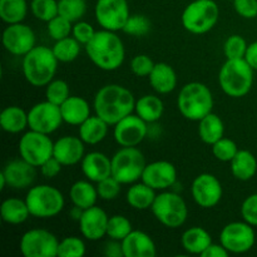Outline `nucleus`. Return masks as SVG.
Listing matches in <instances>:
<instances>
[{
    "mask_svg": "<svg viewBox=\"0 0 257 257\" xmlns=\"http://www.w3.org/2000/svg\"><path fill=\"white\" fill-rule=\"evenodd\" d=\"M85 243L82 238L69 236L59 241L58 256L59 257H83L85 255Z\"/></svg>",
    "mask_w": 257,
    "mask_h": 257,
    "instance_id": "nucleus-41",
    "label": "nucleus"
},
{
    "mask_svg": "<svg viewBox=\"0 0 257 257\" xmlns=\"http://www.w3.org/2000/svg\"><path fill=\"white\" fill-rule=\"evenodd\" d=\"M47 29L48 34L57 42V40L70 37L73 30V23L58 14L57 17L47 23Z\"/></svg>",
    "mask_w": 257,
    "mask_h": 257,
    "instance_id": "nucleus-45",
    "label": "nucleus"
},
{
    "mask_svg": "<svg viewBox=\"0 0 257 257\" xmlns=\"http://www.w3.org/2000/svg\"><path fill=\"white\" fill-rule=\"evenodd\" d=\"M230 255L227 250L221 243H211L201 256L202 257H227Z\"/></svg>",
    "mask_w": 257,
    "mask_h": 257,
    "instance_id": "nucleus-52",
    "label": "nucleus"
},
{
    "mask_svg": "<svg viewBox=\"0 0 257 257\" xmlns=\"http://www.w3.org/2000/svg\"><path fill=\"white\" fill-rule=\"evenodd\" d=\"M5 186H8L7 183V180H5L4 175H3L2 172H0V190H4Z\"/></svg>",
    "mask_w": 257,
    "mask_h": 257,
    "instance_id": "nucleus-55",
    "label": "nucleus"
},
{
    "mask_svg": "<svg viewBox=\"0 0 257 257\" xmlns=\"http://www.w3.org/2000/svg\"><path fill=\"white\" fill-rule=\"evenodd\" d=\"M2 220L8 225H22L30 217V211L27 201L20 198H7L0 206Z\"/></svg>",
    "mask_w": 257,
    "mask_h": 257,
    "instance_id": "nucleus-27",
    "label": "nucleus"
},
{
    "mask_svg": "<svg viewBox=\"0 0 257 257\" xmlns=\"http://www.w3.org/2000/svg\"><path fill=\"white\" fill-rule=\"evenodd\" d=\"M82 172L87 180L98 183L112 176V158L102 152H90L83 157Z\"/></svg>",
    "mask_w": 257,
    "mask_h": 257,
    "instance_id": "nucleus-22",
    "label": "nucleus"
},
{
    "mask_svg": "<svg viewBox=\"0 0 257 257\" xmlns=\"http://www.w3.org/2000/svg\"><path fill=\"white\" fill-rule=\"evenodd\" d=\"M35 166L30 165L25 160L10 161L2 173L4 175L5 180L9 187L15 188V190H24V188L30 187L37 177V171Z\"/></svg>",
    "mask_w": 257,
    "mask_h": 257,
    "instance_id": "nucleus-20",
    "label": "nucleus"
},
{
    "mask_svg": "<svg viewBox=\"0 0 257 257\" xmlns=\"http://www.w3.org/2000/svg\"><path fill=\"white\" fill-rule=\"evenodd\" d=\"M120 242L124 257H155L157 255L155 241L143 231L132 230V232Z\"/></svg>",
    "mask_w": 257,
    "mask_h": 257,
    "instance_id": "nucleus-23",
    "label": "nucleus"
},
{
    "mask_svg": "<svg viewBox=\"0 0 257 257\" xmlns=\"http://www.w3.org/2000/svg\"><path fill=\"white\" fill-rule=\"evenodd\" d=\"M165 104L157 95L146 94L136 100V114L140 115L145 122L155 123L160 120L163 115Z\"/></svg>",
    "mask_w": 257,
    "mask_h": 257,
    "instance_id": "nucleus-33",
    "label": "nucleus"
},
{
    "mask_svg": "<svg viewBox=\"0 0 257 257\" xmlns=\"http://www.w3.org/2000/svg\"><path fill=\"white\" fill-rule=\"evenodd\" d=\"M70 97L69 85L63 79H53L45 88V99L54 103L57 105H62L68 98Z\"/></svg>",
    "mask_w": 257,
    "mask_h": 257,
    "instance_id": "nucleus-40",
    "label": "nucleus"
},
{
    "mask_svg": "<svg viewBox=\"0 0 257 257\" xmlns=\"http://www.w3.org/2000/svg\"><path fill=\"white\" fill-rule=\"evenodd\" d=\"M243 59L250 64V67L253 70H257V42H253L247 45V50H246Z\"/></svg>",
    "mask_w": 257,
    "mask_h": 257,
    "instance_id": "nucleus-54",
    "label": "nucleus"
},
{
    "mask_svg": "<svg viewBox=\"0 0 257 257\" xmlns=\"http://www.w3.org/2000/svg\"><path fill=\"white\" fill-rule=\"evenodd\" d=\"M29 128L37 132L52 135L60 127L63 120L59 105L45 99L44 102L37 103L28 112Z\"/></svg>",
    "mask_w": 257,
    "mask_h": 257,
    "instance_id": "nucleus-14",
    "label": "nucleus"
},
{
    "mask_svg": "<svg viewBox=\"0 0 257 257\" xmlns=\"http://www.w3.org/2000/svg\"><path fill=\"white\" fill-rule=\"evenodd\" d=\"M58 63L52 48L35 45L23 57V74L33 87H47L54 79Z\"/></svg>",
    "mask_w": 257,
    "mask_h": 257,
    "instance_id": "nucleus-3",
    "label": "nucleus"
},
{
    "mask_svg": "<svg viewBox=\"0 0 257 257\" xmlns=\"http://www.w3.org/2000/svg\"><path fill=\"white\" fill-rule=\"evenodd\" d=\"M0 127L4 132L10 135H18L23 132L25 128L29 127L28 113L18 105H9L4 108L0 113Z\"/></svg>",
    "mask_w": 257,
    "mask_h": 257,
    "instance_id": "nucleus-31",
    "label": "nucleus"
},
{
    "mask_svg": "<svg viewBox=\"0 0 257 257\" xmlns=\"http://www.w3.org/2000/svg\"><path fill=\"white\" fill-rule=\"evenodd\" d=\"M211 148H212V153L216 160L221 161V162H231L236 153L238 152L237 145L232 140L225 137L213 143Z\"/></svg>",
    "mask_w": 257,
    "mask_h": 257,
    "instance_id": "nucleus-44",
    "label": "nucleus"
},
{
    "mask_svg": "<svg viewBox=\"0 0 257 257\" xmlns=\"http://www.w3.org/2000/svg\"><path fill=\"white\" fill-rule=\"evenodd\" d=\"M181 243L186 252L191 255H202L203 251L212 243L210 232L200 226L187 228L181 237Z\"/></svg>",
    "mask_w": 257,
    "mask_h": 257,
    "instance_id": "nucleus-26",
    "label": "nucleus"
},
{
    "mask_svg": "<svg viewBox=\"0 0 257 257\" xmlns=\"http://www.w3.org/2000/svg\"><path fill=\"white\" fill-rule=\"evenodd\" d=\"M132 223L125 216L114 215L110 216L108 220L107 236L110 240L123 241L132 232Z\"/></svg>",
    "mask_w": 257,
    "mask_h": 257,
    "instance_id": "nucleus-38",
    "label": "nucleus"
},
{
    "mask_svg": "<svg viewBox=\"0 0 257 257\" xmlns=\"http://www.w3.org/2000/svg\"><path fill=\"white\" fill-rule=\"evenodd\" d=\"M156 190L146 185L145 182L132 183L127 191L125 200L132 208L138 211H145L152 207L156 200Z\"/></svg>",
    "mask_w": 257,
    "mask_h": 257,
    "instance_id": "nucleus-32",
    "label": "nucleus"
},
{
    "mask_svg": "<svg viewBox=\"0 0 257 257\" xmlns=\"http://www.w3.org/2000/svg\"><path fill=\"white\" fill-rule=\"evenodd\" d=\"M146 165L145 156L137 147H122L112 157V176L122 185H132L141 180Z\"/></svg>",
    "mask_w": 257,
    "mask_h": 257,
    "instance_id": "nucleus-9",
    "label": "nucleus"
},
{
    "mask_svg": "<svg viewBox=\"0 0 257 257\" xmlns=\"http://www.w3.org/2000/svg\"><path fill=\"white\" fill-rule=\"evenodd\" d=\"M69 197L73 206L79 207L80 210L95 206L97 198L99 197L97 192V186L93 185L92 181H77L73 183L69 190Z\"/></svg>",
    "mask_w": 257,
    "mask_h": 257,
    "instance_id": "nucleus-28",
    "label": "nucleus"
},
{
    "mask_svg": "<svg viewBox=\"0 0 257 257\" xmlns=\"http://www.w3.org/2000/svg\"><path fill=\"white\" fill-rule=\"evenodd\" d=\"M108 220L109 216L98 206H92L87 210H83L82 216L78 221L80 233L89 241H99L100 238L107 236Z\"/></svg>",
    "mask_w": 257,
    "mask_h": 257,
    "instance_id": "nucleus-19",
    "label": "nucleus"
},
{
    "mask_svg": "<svg viewBox=\"0 0 257 257\" xmlns=\"http://www.w3.org/2000/svg\"><path fill=\"white\" fill-rule=\"evenodd\" d=\"M218 84L226 95L242 98L253 84V69L245 59H227L218 73Z\"/></svg>",
    "mask_w": 257,
    "mask_h": 257,
    "instance_id": "nucleus-5",
    "label": "nucleus"
},
{
    "mask_svg": "<svg viewBox=\"0 0 257 257\" xmlns=\"http://www.w3.org/2000/svg\"><path fill=\"white\" fill-rule=\"evenodd\" d=\"M84 145L80 137L64 136L54 142L53 157L57 158L63 166H74L82 162L84 157Z\"/></svg>",
    "mask_w": 257,
    "mask_h": 257,
    "instance_id": "nucleus-21",
    "label": "nucleus"
},
{
    "mask_svg": "<svg viewBox=\"0 0 257 257\" xmlns=\"http://www.w3.org/2000/svg\"><path fill=\"white\" fill-rule=\"evenodd\" d=\"M27 14V0H0V18L5 24L23 23Z\"/></svg>",
    "mask_w": 257,
    "mask_h": 257,
    "instance_id": "nucleus-35",
    "label": "nucleus"
},
{
    "mask_svg": "<svg viewBox=\"0 0 257 257\" xmlns=\"http://www.w3.org/2000/svg\"><path fill=\"white\" fill-rule=\"evenodd\" d=\"M156 63L148 55H136L131 62V70L137 77H148L155 68Z\"/></svg>",
    "mask_w": 257,
    "mask_h": 257,
    "instance_id": "nucleus-47",
    "label": "nucleus"
},
{
    "mask_svg": "<svg viewBox=\"0 0 257 257\" xmlns=\"http://www.w3.org/2000/svg\"><path fill=\"white\" fill-rule=\"evenodd\" d=\"M63 120L70 125L79 127L90 115V105L84 98L78 95H70L62 105H60Z\"/></svg>",
    "mask_w": 257,
    "mask_h": 257,
    "instance_id": "nucleus-25",
    "label": "nucleus"
},
{
    "mask_svg": "<svg viewBox=\"0 0 257 257\" xmlns=\"http://www.w3.org/2000/svg\"><path fill=\"white\" fill-rule=\"evenodd\" d=\"M256 233L253 226L246 221L230 222L220 233V243L230 253H245L253 247Z\"/></svg>",
    "mask_w": 257,
    "mask_h": 257,
    "instance_id": "nucleus-12",
    "label": "nucleus"
},
{
    "mask_svg": "<svg viewBox=\"0 0 257 257\" xmlns=\"http://www.w3.org/2000/svg\"><path fill=\"white\" fill-rule=\"evenodd\" d=\"M193 201L202 208H212L222 200L223 190L220 180L211 173H201L191 186Z\"/></svg>",
    "mask_w": 257,
    "mask_h": 257,
    "instance_id": "nucleus-15",
    "label": "nucleus"
},
{
    "mask_svg": "<svg viewBox=\"0 0 257 257\" xmlns=\"http://www.w3.org/2000/svg\"><path fill=\"white\" fill-rule=\"evenodd\" d=\"M108 124L105 120L95 115H90L79 125V137L85 145L94 146L102 142L108 135Z\"/></svg>",
    "mask_w": 257,
    "mask_h": 257,
    "instance_id": "nucleus-30",
    "label": "nucleus"
},
{
    "mask_svg": "<svg viewBox=\"0 0 257 257\" xmlns=\"http://www.w3.org/2000/svg\"><path fill=\"white\" fill-rule=\"evenodd\" d=\"M177 108L186 119L200 122L212 112L213 97L210 88L200 82L185 84L177 97Z\"/></svg>",
    "mask_w": 257,
    "mask_h": 257,
    "instance_id": "nucleus-4",
    "label": "nucleus"
},
{
    "mask_svg": "<svg viewBox=\"0 0 257 257\" xmlns=\"http://www.w3.org/2000/svg\"><path fill=\"white\" fill-rule=\"evenodd\" d=\"M247 43L245 38L238 34H233L226 39L223 44V53L226 59H242L247 50Z\"/></svg>",
    "mask_w": 257,
    "mask_h": 257,
    "instance_id": "nucleus-43",
    "label": "nucleus"
},
{
    "mask_svg": "<svg viewBox=\"0 0 257 257\" xmlns=\"http://www.w3.org/2000/svg\"><path fill=\"white\" fill-rule=\"evenodd\" d=\"M54 142L49 135L30 130L24 133L19 141L20 158L29 162L35 167H40L50 157H53Z\"/></svg>",
    "mask_w": 257,
    "mask_h": 257,
    "instance_id": "nucleus-10",
    "label": "nucleus"
},
{
    "mask_svg": "<svg viewBox=\"0 0 257 257\" xmlns=\"http://www.w3.org/2000/svg\"><path fill=\"white\" fill-rule=\"evenodd\" d=\"M104 253L109 257H124V255H123L122 242L120 241L110 240L109 242L105 243Z\"/></svg>",
    "mask_w": 257,
    "mask_h": 257,
    "instance_id": "nucleus-53",
    "label": "nucleus"
},
{
    "mask_svg": "<svg viewBox=\"0 0 257 257\" xmlns=\"http://www.w3.org/2000/svg\"><path fill=\"white\" fill-rule=\"evenodd\" d=\"M231 173L238 181H250L257 172V160L247 150H238L233 160L230 162Z\"/></svg>",
    "mask_w": 257,
    "mask_h": 257,
    "instance_id": "nucleus-29",
    "label": "nucleus"
},
{
    "mask_svg": "<svg viewBox=\"0 0 257 257\" xmlns=\"http://www.w3.org/2000/svg\"><path fill=\"white\" fill-rule=\"evenodd\" d=\"M94 15L102 29L119 32L131 15L130 5L127 0H97Z\"/></svg>",
    "mask_w": 257,
    "mask_h": 257,
    "instance_id": "nucleus-13",
    "label": "nucleus"
},
{
    "mask_svg": "<svg viewBox=\"0 0 257 257\" xmlns=\"http://www.w3.org/2000/svg\"><path fill=\"white\" fill-rule=\"evenodd\" d=\"M87 0H58V14L73 24L79 22L87 12Z\"/></svg>",
    "mask_w": 257,
    "mask_h": 257,
    "instance_id": "nucleus-37",
    "label": "nucleus"
},
{
    "mask_svg": "<svg viewBox=\"0 0 257 257\" xmlns=\"http://www.w3.org/2000/svg\"><path fill=\"white\" fill-rule=\"evenodd\" d=\"M148 78H150L151 87L158 94H168L177 87V74L167 63H156Z\"/></svg>",
    "mask_w": 257,
    "mask_h": 257,
    "instance_id": "nucleus-24",
    "label": "nucleus"
},
{
    "mask_svg": "<svg viewBox=\"0 0 257 257\" xmlns=\"http://www.w3.org/2000/svg\"><path fill=\"white\" fill-rule=\"evenodd\" d=\"M147 122L132 113L115 123L113 137L120 147H137L147 137Z\"/></svg>",
    "mask_w": 257,
    "mask_h": 257,
    "instance_id": "nucleus-17",
    "label": "nucleus"
},
{
    "mask_svg": "<svg viewBox=\"0 0 257 257\" xmlns=\"http://www.w3.org/2000/svg\"><path fill=\"white\" fill-rule=\"evenodd\" d=\"M80 43L74 37L57 40L52 47L53 53L60 63L74 62L80 54Z\"/></svg>",
    "mask_w": 257,
    "mask_h": 257,
    "instance_id": "nucleus-36",
    "label": "nucleus"
},
{
    "mask_svg": "<svg viewBox=\"0 0 257 257\" xmlns=\"http://www.w3.org/2000/svg\"><path fill=\"white\" fill-rule=\"evenodd\" d=\"M30 10L38 20L48 23L58 15V0H32Z\"/></svg>",
    "mask_w": 257,
    "mask_h": 257,
    "instance_id": "nucleus-39",
    "label": "nucleus"
},
{
    "mask_svg": "<svg viewBox=\"0 0 257 257\" xmlns=\"http://www.w3.org/2000/svg\"><path fill=\"white\" fill-rule=\"evenodd\" d=\"M223 133H225V124L215 113L211 112L198 122V136L206 145L212 146L223 137Z\"/></svg>",
    "mask_w": 257,
    "mask_h": 257,
    "instance_id": "nucleus-34",
    "label": "nucleus"
},
{
    "mask_svg": "<svg viewBox=\"0 0 257 257\" xmlns=\"http://www.w3.org/2000/svg\"><path fill=\"white\" fill-rule=\"evenodd\" d=\"M63 165L57 160L55 157H50L49 160L45 161L42 166H40V173L44 176L45 178H55L62 171Z\"/></svg>",
    "mask_w": 257,
    "mask_h": 257,
    "instance_id": "nucleus-51",
    "label": "nucleus"
},
{
    "mask_svg": "<svg viewBox=\"0 0 257 257\" xmlns=\"http://www.w3.org/2000/svg\"><path fill=\"white\" fill-rule=\"evenodd\" d=\"M241 216L243 221L252 226H257V193H252L241 205Z\"/></svg>",
    "mask_w": 257,
    "mask_h": 257,
    "instance_id": "nucleus-48",
    "label": "nucleus"
},
{
    "mask_svg": "<svg viewBox=\"0 0 257 257\" xmlns=\"http://www.w3.org/2000/svg\"><path fill=\"white\" fill-rule=\"evenodd\" d=\"M84 48L90 62L105 72L118 69L124 62V44L117 32L105 29L95 32L94 37Z\"/></svg>",
    "mask_w": 257,
    "mask_h": 257,
    "instance_id": "nucleus-2",
    "label": "nucleus"
},
{
    "mask_svg": "<svg viewBox=\"0 0 257 257\" xmlns=\"http://www.w3.org/2000/svg\"><path fill=\"white\" fill-rule=\"evenodd\" d=\"M151 211L158 222L170 228L181 227L188 217L186 201L178 193L170 191H163L156 196Z\"/></svg>",
    "mask_w": 257,
    "mask_h": 257,
    "instance_id": "nucleus-8",
    "label": "nucleus"
},
{
    "mask_svg": "<svg viewBox=\"0 0 257 257\" xmlns=\"http://www.w3.org/2000/svg\"><path fill=\"white\" fill-rule=\"evenodd\" d=\"M151 30V20L146 15H130L122 32L132 37H145Z\"/></svg>",
    "mask_w": 257,
    "mask_h": 257,
    "instance_id": "nucleus-42",
    "label": "nucleus"
},
{
    "mask_svg": "<svg viewBox=\"0 0 257 257\" xmlns=\"http://www.w3.org/2000/svg\"><path fill=\"white\" fill-rule=\"evenodd\" d=\"M3 45L10 54L24 57L35 47V33L29 25L9 24L3 32Z\"/></svg>",
    "mask_w": 257,
    "mask_h": 257,
    "instance_id": "nucleus-16",
    "label": "nucleus"
},
{
    "mask_svg": "<svg viewBox=\"0 0 257 257\" xmlns=\"http://www.w3.org/2000/svg\"><path fill=\"white\" fill-rule=\"evenodd\" d=\"M220 18V8L215 0H193L181 17L183 28L192 34H206L215 28Z\"/></svg>",
    "mask_w": 257,
    "mask_h": 257,
    "instance_id": "nucleus-6",
    "label": "nucleus"
},
{
    "mask_svg": "<svg viewBox=\"0 0 257 257\" xmlns=\"http://www.w3.org/2000/svg\"><path fill=\"white\" fill-rule=\"evenodd\" d=\"M94 34H95L94 28H93L89 23L79 20V22L73 24L72 37H74L82 45L88 44V43L92 40V38L94 37Z\"/></svg>",
    "mask_w": 257,
    "mask_h": 257,
    "instance_id": "nucleus-49",
    "label": "nucleus"
},
{
    "mask_svg": "<svg viewBox=\"0 0 257 257\" xmlns=\"http://www.w3.org/2000/svg\"><path fill=\"white\" fill-rule=\"evenodd\" d=\"M227 2H232V0H227Z\"/></svg>",
    "mask_w": 257,
    "mask_h": 257,
    "instance_id": "nucleus-56",
    "label": "nucleus"
},
{
    "mask_svg": "<svg viewBox=\"0 0 257 257\" xmlns=\"http://www.w3.org/2000/svg\"><path fill=\"white\" fill-rule=\"evenodd\" d=\"M94 112L109 125H114L136 108L135 95L119 84H107L100 88L94 97Z\"/></svg>",
    "mask_w": 257,
    "mask_h": 257,
    "instance_id": "nucleus-1",
    "label": "nucleus"
},
{
    "mask_svg": "<svg viewBox=\"0 0 257 257\" xmlns=\"http://www.w3.org/2000/svg\"><path fill=\"white\" fill-rule=\"evenodd\" d=\"M235 12L245 19L257 17V0H232Z\"/></svg>",
    "mask_w": 257,
    "mask_h": 257,
    "instance_id": "nucleus-50",
    "label": "nucleus"
},
{
    "mask_svg": "<svg viewBox=\"0 0 257 257\" xmlns=\"http://www.w3.org/2000/svg\"><path fill=\"white\" fill-rule=\"evenodd\" d=\"M120 186L122 183L118 180H115L113 176L104 178L100 182L97 183V192L100 200L104 201H112L119 196L120 193Z\"/></svg>",
    "mask_w": 257,
    "mask_h": 257,
    "instance_id": "nucleus-46",
    "label": "nucleus"
},
{
    "mask_svg": "<svg viewBox=\"0 0 257 257\" xmlns=\"http://www.w3.org/2000/svg\"><path fill=\"white\" fill-rule=\"evenodd\" d=\"M30 215L37 218H52L59 215L65 205L63 193L50 185H38L27 193Z\"/></svg>",
    "mask_w": 257,
    "mask_h": 257,
    "instance_id": "nucleus-7",
    "label": "nucleus"
},
{
    "mask_svg": "<svg viewBox=\"0 0 257 257\" xmlns=\"http://www.w3.org/2000/svg\"><path fill=\"white\" fill-rule=\"evenodd\" d=\"M19 247L25 257H57L59 240L50 231L33 228L22 236Z\"/></svg>",
    "mask_w": 257,
    "mask_h": 257,
    "instance_id": "nucleus-11",
    "label": "nucleus"
},
{
    "mask_svg": "<svg viewBox=\"0 0 257 257\" xmlns=\"http://www.w3.org/2000/svg\"><path fill=\"white\" fill-rule=\"evenodd\" d=\"M141 181L156 191H166L177 181V170L168 161H155L146 165Z\"/></svg>",
    "mask_w": 257,
    "mask_h": 257,
    "instance_id": "nucleus-18",
    "label": "nucleus"
}]
</instances>
